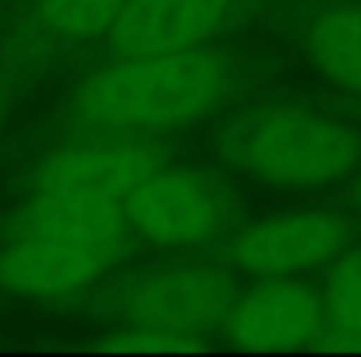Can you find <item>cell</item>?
<instances>
[{"label": "cell", "mask_w": 361, "mask_h": 357, "mask_svg": "<svg viewBox=\"0 0 361 357\" xmlns=\"http://www.w3.org/2000/svg\"><path fill=\"white\" fill-rule=\"evenodd\" d=\"M161 168V151L137 137H88L67 147H56L35 179V189L46 196L123 207V200Z\"/></svg>", "instance_id": "obj_4"}, {"label": "cell", "mask_w": 361, "mask_h": 357, "mask_svg": "<svg viewBox=\"0 0 361 357\" xmlns=\"http://www.w3.org/2000/svg\"><path fill=\"white\" fill-rule=\"evenodd\" d=\"M109 351H197L200 340L193 337H165V333H140V330H126V337L106 340Z\"/></svg>", "instance_id": "obj_14"}, {"label": "cell", "mask_w": 361, "mask_h": 357, "mask_svg": "<svg viewBox=\"0 0 361 357\" xmlns=\"http://www.w3.org/2000/svg\"><path fill=\"white\" fill-rule=\"evenodd\" d=\"M344 245H348V221L341 214L298 211V214H277L239 235L232 245V259L235 266L256 277H288L341 256Z\"/></svg>", "instance_id": "obj_6"}, {"label": "cell", "mask_w": 361, "mask_h": 357, "mask_svg": "<svg viewBox=\"0 0 361 357\" xmlns=\"http://www.w3.org/2000/svg\"><path fill=\"white\" fill-rule=\"evenodd\" d=\"M232 21V0H130L106 32L120 56L183 53L211 42Z\"/></svg>", "instance_id": "obj_7"}, {"label": "cell", "mask_w": 361, "mask_h": 357, "mask_svg": "<svg viewBox=\"0 0 361 357\" xmlns=\"http://www.w3.org/2000/svg\"><path fill=\"white\" fill-rule=\"evenodd\" d=\"M18 232H21V238H49V242H67V245H92V249L126 252L130 221H126L123 207L81 203V200L39 193L18 214Z\"/></svg>", "instance_id": "obj_10"}, {"label": "cell", "mask_w": 361, "mask_h": 357, "mask_svg": "<svg viewBox=\"0 0 361 357\" xmlns=\"http://www.w3.org/2000/svg\"><path fill=\"white\" fill-rule=\"evenodd\" d=\"M218 147L232 168L274 189H323L348 179L361 161L355 126L298 106L235 116Z\"/></svg>", "instance_id": "obj_2"}, {"label": "cell", "mask_w": 361, "mask_h": 357, "mask_svg": "<svg viewBox=\"0 0 361 357\" xmlns=\"http://www.w3.org/2000/svg\"><path fill=\"white\" fill-rule=\"evenodd\" d=\"M323 344L361 351V249L341 256L323 298Z\"/></svg>", "instance_id": "obj_12"}, {"label": "cell", "mask_w": 361, "mask_h": 357, "mask_svg": "<svg viewBox=\"0 0 361 357\" xmlns=\"http://www.w3.org/2000/svg\"><path fill=\"white\" fill-rule=\"evenodd\" d=\"M351 196H355V203H358V211H361V175L355 179V189H351Z\"/></svg>", "instance_id": "obj_15"}, {"label": "cell", "mask_w": 361, "mask_h": 357, "mask_svg": "<svg viewBox=\"0 0 361 357\" xmlns=\"http://www.w3.org/2000/svg\"><path fill=\"white\" fill-rule=\"evenodd\" d=\"M120 249H92L67 245L49 238H21L0 252V287L28 298H56L88 287L99 280L116 259Z\"/></svg>", "instance_id": "obj_9"}, {"label": "cell", "mask_w": 361, "mask_h": 357, "mask_svg": "<svg viewBox=\"0 0 361 357\" xmlns=\"http://www.w3.org/2000/svg\"><path fill=\"white\" fill-rule=\"evenodd\" d=\"M130 0H39V14L49 32L63 39L106 35Z\"/></svg>", "instance_id": "obj_13"}, {"label": "cell", "mask_w": 361, "mask_h": 357, "mask_svg": "<svg viewBox=\"0 0 361 357\" xmlns=\"http://www.w3.org/2000/svg\"><path fill=\"white\" fill-rule=\"evenodd\" d=\"M123 214L137 235L158 249H193L218 235L221 196L211 182L190 172L154 168L123 200Z\"/></svg>", "instance_id": "obj_5"}, {"label": "cell", "mask_w": 361, "mask_h": 357, "mask_svg": "<svg viewBox=\"0 0 361 357\" xmlns=\"http://www.w3.org/2000/svg\"><path fill=\"white\" fill-rule=\"evenodd\" d=\"M235 305V280L204 263L158 266L130 280L113 301V315L140 333L193 337L218 326Z\"/></svg>", "instance_id": "obj_3"}, {"label": "cell", "mask_w": 361, "mask_h": 357, "mask_svg": "<svg viewBox=\"0 0 361 357\" xmlns=\"http://www.w3.org/2000/svg\"><path fill=\"white\" fill-rule=\"evenodd\" d=\"M323 326V301L312 287L270 277L263 287L249 291L225 315V337L235 347L252 351H284L319 337Z\"/></svg>", "instance_id": "obj_8"}, {"label": "cell", "mask_w": 361, "mask_h": 357, "mask_svg": "<svg viewBox=\"0 0 361 357\" xmlns=\"http://www.w3.org/2000/svg\"><path fill=\"white\" fill-rule=\"evenodd\" d=\"M309 56L330 84L361 95V0H344L316 14L309 25Z\"/></svg>", "instance_id": "obj_11"}, {"label": "cell", "mask_w": 361, "mask_h": 357, "mask_svg": "<svg viewBox=\"0 0 361 357\" xmlns=\"http://www.w3.org/2000/svg\"><path fill=\"white\" fill-rule=\"evenodd\" d=\"M228 92L232 74L225 60L200 49L120 56L81 84L74 116L106 133H154L211 116Z\"/></svg>", "instance_id": "obj_1"}]
</instances>
